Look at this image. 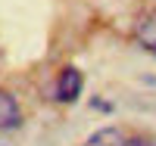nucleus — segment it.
<instances>
[{
    "label": "nucleus",
    "instance_id": "nucleus-1",
    "mask_svg": "<svg viewBox=\"0 0 156 146\" xmlns=\"http://www.w3.org/2000/svg\"><path fill=\"white\" fill-rule=\"evenodd\" d=\"M81 90H84V78H81V72L75 69V65H66V69L59 72V78H56V87H53V100L56 103H75L78 97H81Z\"/></svg>",
    "mask_w": 156,
    "mask_h": 146
},
{
    "label": "nucleus",
    "instance_id": "nucleus-2",
    "mask_svg": "<svg viewBox=\"0 0 156 146\" xmlns=\"http://www.w3.org/2000/svg\"><path fill=\"white\" fill-rule=\"evenodd\" d=\"M22 124V109L9 90H0V131H16Z\"/></svg>",
    "mask_w": 156,
    "mask_h": 146
},
{
    "label": "nucleus",
    "instance_id": "nucleus-3",
    "mask_svg": "<svg viewBox=\"0 0 156 146\" xmlns=\"http://www.w3.org/2000/svg\"><path fill=\"white\" fill-rule=\"evenodd\" d=\"M134 37H137L150 53H156V9H147L144 16L134 22Z\"/></svg>",
    "mask_w": 156,
    "mask_h": 146
},
{
    "label": "nucleus",
    "instance_id": "nucleus-4",
    "mask_svg": "<svg viewBox=\"0 0 156 146\" xmlns=\"http://www.w3.org/2000/svg\"><path fill=\"white\" fill-rule=\"evenodd\" d=\"M125 137H122V131L119 127H100L97 134H90L84 146H122Z\"/></svg>",
    "mask_w": 156,
    "mask_h": 146
},
{
    "label": "nucleus",
    "instance_id": "nucleus-5",
    "mask_svg": "<svg viewBox=\"0 0 156 146\" xmlns=\"http://www.w3.org/2000/svg\"><path fill=\"white\" fill-rule=\"evenodd\" d=\"M122 146H156L150 137H131V140H125Z\"/></svg>",
    "mask_w": 156,
    "mask_h": 146
},
{
    "label": "nucleus",
    "instance_id": "nucleus-6",
    "mask_svg": "<svg viewBox=\"0 0 156 146\" xmlns=\"http://www.w3.org/2000/svg\"><path fill=\"white\" fill-rule=\"evenodd\" d=\"M90 106H94V109H100V112H109V109H112V106H109V103H103V100H94Z\"/></svg>",
    "mask_w": 156,
    "mask_h": 146
}]
</instances>
